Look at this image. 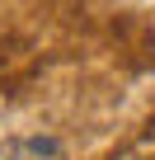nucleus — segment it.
I'll return each mask as SVG.
<instances>
[{
  "mask_svg": "<svg viewBox=\"0 0 155 160\" xmlns=\"http://www.w3.org/2000/svg\"><path fill=\"white\" fill-rule=\"evenodd\" d=\"M0 160H66L52 137H14L0 146Z\"/></svg>",
  "mask_w": 155,
  "mask_h": 160,
  "instance_id": "obj_1",
  "label": "nucleus"
}]
</instances>
